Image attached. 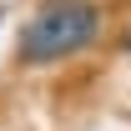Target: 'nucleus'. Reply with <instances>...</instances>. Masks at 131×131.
Returning <instances> with one entry per match:
<instances>
[{"instance_id": "f257e3e1", "label": "nucleus", "mask_w": 131, "mask_h": 131, "mask_svg": "<svg viewBox=\"0 0 131 131\" xmlns=\"http://www.w3.org/2000/svg\"><path fill=\"white\" fill-rule=\"evenodd\" d=\"M96 35H101V5L96 0H46L20 25L15 61L20 66H61L71 56H81Z\"/></svg>"}]
</instances>
